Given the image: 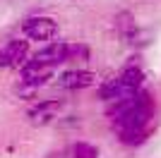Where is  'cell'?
Wrapping results in <instances>:
<instances>
[{
    "mask_svg": "<svg viewBox=\"0 0 161 158\" xmlns=\"http://www.w3.org/2000/svg\"><path fill=\"white\" fill-rule=\"evenodd\" d=\"M53 72L55 70H48V67L27 62V65L19 70V91L22 93H34L36 89L48 84V79H53Z\"/></svg>",
    "mask_w": 161,
    "mask_h": 158,
    "instance_id": "8992f818",
    "label": "cell"
},
{
    "mask_svg": "<svg viewBox=\"0 0 161 158\" xmlns=\"http://www.w3.org/2000/svg\"><path fill=\"white\" fill-rule=\"evenodd\" d=\"M58 31H60V26L53 17H48V14H31L27 19L22 22V34H24V39L29 43H53V39H58Z\"/></svg>",
    "mask_w": 161,
    "mask_h": 158,
    "instance_id": "3957f363",
    "label": "cell"
},
{
    "mask_svg": "<svg viewBox=\"0 0 161 158\" xmlns=\"http://www.w3.org/2000/svg\"><path fill=\"white\" fill-rule=\"evenodd\" d=\"M72 158H99V149L89 141H77L72 146Z\"/></svg>",
    "mask_w": 161,
    "mask_h": 158,
    "instance_id": "30bf717a",
    "label": "cell"
},
{
    "mask_svg": "<svg viewBox=\"0 0 161 158\" xmlns=\"http://www.w3.org/2000/svg\"><path fill=\"white\" fill-rule=\"evenodd\" d=\"M106 118L111 120L115 139L128 149H137L154 134L156 101L147 89H142L128 98L108 103Z\"/></svg>",
    "mask_w": 161,
    "mask_h": 158,
    "instance_id": "6da1fadb",
    "label": "cell"
},
{
    "mask_svg": "<svg viewBox=\"0 0 161 158\" xmlns=\"http://www.w3.org/2000/svg\"><path fill=\"white\" fill-rule=\"evenodd\" d=\"M70 58H72V43H67V41H53V43L41 46L36 53H31L29 62L48 67V70H55V67L70 62Z\"/></svg>",
    "mask_w": 161,
    "mask_h": 158,
    "instance_id": "277c9868",
    "label": "cell"
},
{
    "mask_svg": "<svg viewBox=\"0 0 161 158\" xmlns=\"http://www.w3.org/2000/svg\"><path fill=\"white\" fill-rule=\"evenodd\" d=\"M142 89H144V72L137 65H128L96 89V98L113 103V101L128 98V96L142 91Z\"/></svg>",
    "mask_w": 161,
    "mask_h": 158,
    "instance_id": "7a4b0ae2",
    "label": "cell"
},
{
    "mask_svg": "<svg viewBox=\"0 0 161 158\" xmlns=\"http://www.w3.org/2000/svg\"><path fill=\"white\" fill-rule=\"evenodd\" d=\"M31 58V48L27 39H10L5 46H0V70L7 67H24Z\"/></svg>",
    "mask_w": 161,
    "mask_h": 158,
    "instance_id": "5b68a950",
    "label": "cell"
},
{
    "mask_svg": "<svg viewBox=\"0 0 161 158\" xmlns=\"http://www.w3.org/2000/svg\"><path fill=\"white\" fill-rule=\"evenodd\" d=\"M115 31H118V36H120V41H125V43H130V46L137 43L140 26H137V22H135L132 12L123 10V12L115 14Z\"/></svg>",
    "mask_w": 161,
    "mask_h": 158,
    "instance_id": "9c48e42d",
    "label": "cell"
},
{
    "mask_svg": "<svg viewBox=\"0 0 161 158\" xmlns=\"http://www.w3.org/2000/svg\"><path fill=\"white\" fill-rule=\"evenodd\" d=\"M65 108L60 98H46V101H39V103H34L29 108V120H31V125H48V122H53L58 118V113Z\"/></svg>",
    "mask_w": 161,
    "mask_h": 158,
    "instance_id": "ba28073f",
    "label": "cell"
},
{
    "mask_svg": "<svg viewBox=\"0 0 161 158\" xmlns=\"http://www.w3.org/2000/svg\"><path fill=\"white\" fill-rule=\"evenodd\" d=\"M94 84H96V74L92 70L72 67V70H65L58 74V86L65 91H82V89H89Z\"/></svg>",
    "mask_w": 161,
    "mask_h": 158,
    "instance_id": "52a82bcc",
    "label": "cell"
}]
</instances>
